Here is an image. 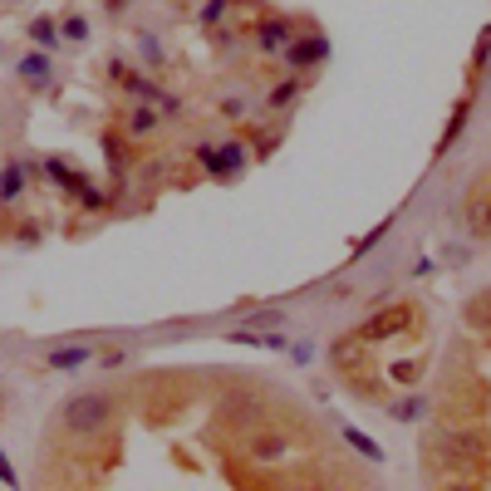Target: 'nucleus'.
<instances>
[{
    "label": "nucleus",
    "instance_id": "f3484780",
    "mask_svg": "<svg viewBox=\"0 0 491 491\" xmlns=\"http://www.w3.org/2000/svg\"><path fill=\"white\" fill-rule=\"evenodd\" d=\"M138 50H143V59H148L152 69L162 65V44H158V35H148V30H143V35H138Z\"/></svg>",
    "mask_w": 491,
    "mask_h": 491
},
{
    "label": "nucleus",
    "instance_id": "20e7f679",
    "mask_svg": "<svg viewBox=\"0 0 491 491\" xmlns=\"http://www.w3.org/2000/svg\"><path fill=\"white\" fill-rule=\"evenodd\" d=\"M324 54H330V44L315 40V35H310V40H290L285 44V65L290 69H310V65H320Z\"/></svg>",
    "mask_w": 491,
    "mask_h": 491
},
{
    "label": "nucleus",
    "instance_id": "ddd939ff",
    "mask_svg": "<svg viewBox=\"0 0 491 491\" xmlns=\"http://www.w3.org/2000/svg\"><path fill=\"white\" fill-rule=\"evenodd\" d=\"M344 442H349L354 452H363V457H369V462H384V448H378L374 438H363L359 427H344Z\"/></svg>",
    "mask_w": 491,
    "mask_h": 491
},
{
    "label": "nucleus",
    "instance_id": "412c9836",
    "mask_svg": "<svg viewBox=\"0 0 491 491\" xmlns=\"http://www.w3.org/2000/svg\"><path fill=\"white\" fill-rule=\"evenodd\" d=\"M231 344H246V349H266V334H256V330H231Z\"/></svg>",
    "mask_w": 491,
    "mask_h": 491
},
{
    "label": "nucleus",
    "instance_id": "c85d7f7f",
    "mask_svg": "<svg viewBox=\"0 0 491 491\" xmlns=\"http://www.w3.org/2000/svg\"><path fill=\"white\" fill-rule=\"evenodd\" d=\"M129 5H133V0H104V11H108V15H123Z\"/></svg>",
    "mask_w": 491,
    "mask_h": 491
},
{
    "label": "nucleus",
    "instance_id": "7ed1b4c3",
    "mask_svg": "<svg viewBox=\"0 0 491 491\" xmlns=\"http://www.w3.org/2000/svg\"><path fill=\"white\" fill-rule=\"evenodd\" d=\"M15 74H20V84L25 89H35V94H40V89H50V79H54V59H50V50H30L20 59V65H15Z\"/></svg>",
    "mask_w": 491,
    "mask_h": 491
},
{
    "label": "nucleus",
    "instance_id": "4468645a",
    "mask_svg": "<svg viewBox=\"0 0 491 491\" xmlns=\"http://www.w3.org/2000/svg\"><path fill=\"white\" fill-rule=\"evenodd\" d=\"M59 40L89 44V20H84V15H69V20H59Z\"/></svg>",
    "mask_w": 491,
    "mask_h": 491
},
{
    "label": "nucleus",
    "instance_id": "cd10ccee",
    "mask_svg": "<svg viewBox=\"0 0 491 491\" xmlns=\"http://www.w3.org/2000/svg\"><path fill=\"white\" fill-rule=\"evenodd\" d=\"M256 324H276V330H280V324H285V315H280V310H266V315H256Z\"/></svg>",
    "mask_w": 491,
    "mask_h": 491
},
{
    "label": "nucleus",
    "instance_id": "1a4fd4ad",
    "mask_svg": "<svg viewBox=\"0 0 491 491\" xmlns=\"http://www.w3.org/2000/svg\"><path fill=\"white\" fill-rule=\"evenodd\" d=\"M20 192H25V168L20 162H5L0 168V202H15Z\"/></svg>",
    "mask_w": 491,
    "mask_h": 491
},
{
    "label": "nucleus",
    "instance_id": "0eeeda50",
    "mask_svg": "<svg viewBox=\"0 0 491 491\" xmlns=\"http://www.w3.org/2000/svg\"><path fill=\"white\" fill-rule=\"evenodd\" d=\"M241 162H246L241 143H222V148H216V162H212V177H236Z\"/></svg>",
    "mask_w": 491,
    "mask_h": 491
},
{
    "label": "nucleus",
    "instance_id": "9d476101",
    "mask_svg": "<svg viewBox=\"0 0 491 491\" xmlns=\"http://www.w3.org/2000/svg\"><path fill=\"white\" fill-rule=\"evenodd\" d=\"M44 177H54V182H59V187H65V192H79V187H84V182H89L84 172H69L59 158H50V162H44Z\"/></svg>",
    "mask_w": 491,
    "mask_h": 491
},
{
    "label": "nucleus",
    "instance_id": "bb28decb",
    "mask_svg": "<svg viewBox=\"0 0 491 491\" xmlns=\"http://www.w3.org/2000/svg\"><path fill=\"white\" fill-rule=\"evenodd\" d=\"M197 162H202V168L212 172V162H216V143H202V148H197Z\"/></svg>",
    "mask_w": 491,
    "mask_h": 491
},
{
    "label": "nucleus",
    "instance_id": "a878e982",
    "mask_svg": "<svg viewBox=\"0 0 491 491\" xmlns=\"http://www.w3.org/2000/svg\"><path fill=\"white\" fill-rule=\"evenodd\" d=\"M417 374H423V363H398L394 369V378H403V384H413Z\"/></svg>",
    "mask_w": 491,
    "mask_h": 491
},
{
    "label": "nucleus",
    "instance_id": "c756f323",
    "mask_svg": "<svg viewBox=\"0 0 491 491\" xmlns=\"http://www.w3.org/2000/svg\"><path fill=\"white\" fill-rule=\"evenodd\" d=\"M481 222H487V226H491V197H487V207H481Z\"/></svg>",
    "mask_w": 491,
    "mask_h": 491
},
{
    "label": "nucleus",
    "instance_id": "5701e85b",
    "mask_svg": "<svg viewBox=\"0 0 491 491\" xmlns=\"http://www.w3.org/2000/svg\"><path fill=\"white\" fill-rule=\"evenodd\" d=\"M15 241H20V246H35V241H40V222H20V231H15Z\"/></svg>",
    "mask_w": 491,
    "mask_h": 491
},
{
    "label": "nucleus",
    "instance_id": "aec40b11",
    "mask_svg": "<svg viewBox=\"0 0 491 491\" xmlns=\"http://www.w3.org/2000/svg\"><path fill=\"white\" fill-rule=\"evenodd\" d=\"M295 94H300V84H295V79H285V84H280V89H270V108H285Z\"/></svg>",
    "mask_w": 491,
    "mask_h": 491
},
{
    "label": "nucleus",
    "instance_id": "2eb2a0df",
    "mask_svg": "<svg viewBox=\"0 0 491 491\" xmlns=\"http://www.w3.org/2000/svg\"><path fill=\"white\" fill-rule=\"evenodd\" d=\"M104 158H108V168H123V162H129V143H123V138H118V133H108V138H104Z\"/></svg>",
    "mask_w": 491,
    "mask_h": 491
},
{
    "label": "nucleus",
    "instance_id": "9b49d317",
    "mask_svg": "<svg viewBox=\"0 0 491 491\" xmlns=\"http://www.w3.org/2000/svg\"><path fill=\"white\" fill-rule=\"evenodd\" d=\"M158 108H152V104H143V108H133V113H129V133H133V138H148V133L152 129H158Z\"/></svg>",
    "mask_w": 491,
    "mask_h": 491
},
{
    "label": "nucleus",
    "instance_id": "f8f14e48",
    "mask_svg": "<svg viewBox=\"0 0 491 491\" xmlns=\"http://www.w3.org/2000/svg\"><path fill=\"white\" fill-rule=\"evenodd\" d=\"M467 324H472V330H481V334L491 330V290H481V295L467 305Z\"/></svg>",
    "mask_w": 491,
    "mask_h": 491
},
{
    "label": "nucleus",
    "instance_id": "4be33fe9",
    "mask_svg": "<svg viewBox=\"0 0 491 491\" xmlns=\"http://www.w3.org/2000/svg\"><path fill=\"white\" fill-rule=\"evenodd\" d=\"M222 15H226V0H207L202 5V25H216Z\"/></svg>",
    "mask_w": 491,
    "mask_h": 491
},
{
    "label": "nucleus",
    "instance_id": "6ab92c4d",
    "mask_svg": "<svg viewBox=\"0 0 491 491\" xmlns=\"http://www.w3.org/2000/svg\"><path fill=\"white\" fill-rule=\"evenodd\" d=\"M487 54H491V30H481L477 54H472V74H481V69H487Z\"/></svg>",
    "mask_w": 491,
    "mask_h": 491
},
{
    "label": "nucleus",
    "instance_id": "dca6fc26",
    "mask_svg": "<svg viewBox=\"0 0 491 491\" xmlns=\"http://www.w3.org/2000/svg\"><path fill=\"white\" fill-rule=\"evenodd\" d=\"M467 108L472 104H457V113H452V123H448V133H442V148L438 152H448L452 143H457V133H462V123H467Z\"/></svg>",
    "mask_w": 491,
    "mask_h": 491
},
{
    "label": "nucleus",
    "instance_id": "423d86ee",
    "mask_svg": "<svg viewBox=\"0 0 491 491\" xmlns=\"http://www.w3.org/2000/svg\"><path fill=\"white\" fill-rule=\"evenodd\" d=\"M25 35L35 40V50H54V44H59V20H50V15H35V20L25 25Z\"/></svg>",
    "mask_w": 491,
    "mask_h": 491
},
{
    "label": "nucleus",
    "instance_id": "393cba45",
    "mask_svg": "<svg viewBox=\"0 0 491 491\" xmlns=\"http://www.w3.org/2000/svg\"><path fill=\"white\" fill-rule=\"evenodd\" d=\"M0 481H5V487H20V477H15V467H11V457H5V452H0Z\"/></svg>",
    "mask_w": 491,
    "mask_h": 491
},
{
    "label": "nucleus",
    "instance_id": "f03ea898",
    "mask_svg": "<svg viewBox=\"0 0 491 491\" xmlns=\"http://www.w3.org/2000/svg\"><path fill=\"white\" fill-rule=\"evenodd\" d=\"M408 320H413V310L408 305H384L378 315H369V320L359 324V339H394V334H403L408 330Z\"/></svg>",
    "mask_w": 491,
    "mask_h": 491
},
{
    "label": "nucleus",
    "instance_id": "f257e3e1",
    "mask_svg": "<svg viewBox=\"0 0 491 491\" xmlns=\"http://www.w3.org/2000/svg\"><path fill=\"white\" fill-rule=\"evenodd\" d=\"M59 423L69 433H98V427L113 423V398L108 394H69L59 408Z\"/></svg>",
    "mask_w": 491,
    "mask_h": 491
},
{
    "label": "nucleus",
    "instance_id": "6e6552de",
    "mask_svg": "<svg viewBox=\"0 0 491 491\" xmlns=\"http://www.w3.org/2000/svg\"><path fill=\"white\" fill-rule=\"evenodd\" d=\"M290 30H295L290 20H266V25L256 30L261 50H285V44H290Z\"/></svg>",
    "mask_w": 491,
    "mask_h": 491
},
{
    "label": "nucleus",
    "instance_id": "b1692460",
    "mask_svg": "<svg viewBox=\"0 0 491 491\" xmlns=\"http://www.w3.org/2000/svg\"><path fill=\"white\" fill-rule=\"evenodd\" d=\"M222 113H226V118H241V113H246V98H241V94H236V98H222Z\"/></svg>",
    "mask_w": 491,
    "mask_h": 491
},
{
    "label": "nucleus",
    "instance_id": "39448f33",
    "mask_svg": "<svg viewBox=\"0 0 491 491\" xmlns=\"http://www.w3.org/2000/svg\"><path fill=\"white\" fill-rule=\"evenodd\" d=\"M94 354H98L94 344H59V349L44 354V369H79V363H89Z\"/></svg>",
    "mask_w": 491,
    "mask_h": 491
},
{
    "label": "nucleus",
    "instance_id": "a211bd4d",
    "mask_svg": "<svg viewBox=\"0 0 491 491\" xmlns=\"http://www.w3.org/2000/svg\"><path fill=\"white\" fill-rule=\"evenodd\" d=\"M74 197H79V207H84V212H98V207H104V202H108V197H104V192H98L94 182H84V187H79V192H74Z\"/></svg>",
    "mask_w": 491,
    "mask_h": 491
}]
</instances>
